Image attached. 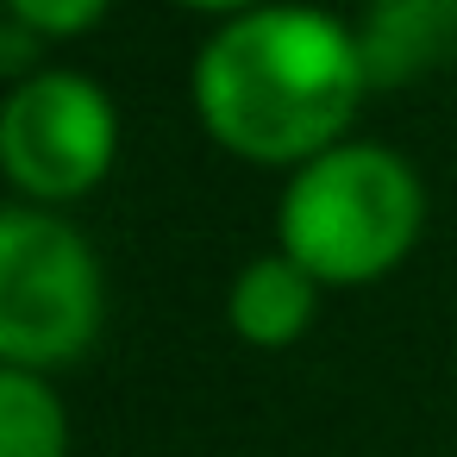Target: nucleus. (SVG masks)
I'll return each mask as SVG.
<instances>
[{
	"label": "nucleus",
	"mask_w": 457,
	"mask_h": 457,
	"mask_svg": "<svg viewBox=\"0 0 457 457\" xmlns=\"http://www.w3.org/2000/svg\"><path fill=\"white\" fill-rule=\"evenodd\" d=\"M195 113L245 163L301 170L345 145L351 113L370 95L357 26L270 0L257 13L226 20L195 57Z\"/></svg>",
	"instance_id": "f257e3e1"
},
{
	"label": "nucleus",
	"mask_w": 457,
	"mask_h": 457,
	"mask_svg": "<svg viewBox=\"0 0 457 457\" xmlns=\"http://www.w3.org/2000/svg\"><path fill=\"white\" fill-rule=\"evenodd\" d=\"M426 226V188L388 145H332L301 163L276 207V245L320 288L388 276Z\"/></svg>",
	"instance_id": "f03ea898"
},
{
	"label": "nucleus",
	"mask_w": 457,
	"mask_h": 457,
	"mask_svg": "<svg viewBox=\"0 0 457 457\" xmlns=\"http://www.w3.org/2000/svg\"><path fill=\"white\" fill-rule=\"evenodd\" d=\"M101 332V263L51 207L13 201L0 213V370L51 376Z\"/></svg>",
	"instance_id": "7ed1b4c3"
},
{
	"label": "nucleus",
	"mask_w": 457,
	"mask_h": 457,
	"mask_svg": "<svg viewBox=\"0 0 457 457\" xmlns=\"http://www.w3.org/2000/svg\"><path fill=\"white\" fill-rule=\"evenodd\" d=\"M120 157V113L113 95L82 70H38L32 82H13L0 107V170L32 207L82 201L107 182Z\"/></svg>",
	"instance_id": "20e7f679"
},
{
	"label": "nucleus",
	"mask_w": 457,
	"mask_h": 457,
	"mask_svg": "<svg viewBox=\"0 0 457 457\" xmlns=\"http://www.w3.org/2000/svg\"><path fill=\"white\" fill-rule=\"evenodd\" d=\"M357 51L370 88L432 76L457 57V0H363Z\"/></svg>",
	"instance_id": "39448f33"
},
{
	"label": "nucleus",
	"mask_w": 457,
	"mask_h": 457,
	"mask_svg": "<svg viewBox=\"0 0 457 457\" xmlns=\"http://www.w3.org/2000/svg\"><path fill=\"white\" fill-rule=\"evenodd\" d=\"M313 313H320V282H313L295 257H282V251L251 257V263L232 276V288H226V320H232V332H238L245 345H257V351L295 345V338L313 326Z\"/></svg>",
	"instance_id": "423d86ee"
},
{
	"label": "nucleus",
	"mask_w": 457,
	"mask_h": 457,
	"mask_svg": "<svg viewBox=\"0 0 457 457\" xmlns=\"http://www.w3.org/2000/svg\"><path fill=\"white\" fill-rule=\"evenodd\" d=\"M0 457H70V413L32 370H0Z\"/></svg>",
	"instance_id": "0eeeda50"
},
{
	"label": "nucleus",
	"mask_w": 457,
	"mask_h": 457,
	"mask_svg": "<svg viewBox=\"0 0 457 457\" xmlns=\"http://www.w3.org/2000/svg\"><path fill=\"white\" fill-rule=\"evenodd\" d=\"M107 7H113V0H7L13 26H26L38 38H76V32L101 26Z\"/></svg>",
	"instance_id": "6e6552de"
},
{
	"label": "nucleus",
	"mask_w": 457,
	"mask_h": 457,
	"mask_svg": "<svg viewBox=\"0 0 457 457\" xmlns=\"http://www.w3.org/2000/svg\"><path fill=\"white\" fill-rule=\"evenodd\" d=\"M32 38L38 32H26V26H7V32H0V70H7L13 82H32Z\"/></svg>",
	"instance_id": "1a4fd4ad"
},
{
	"label": "nucleus",
	"mask_w": 457,
	"mask_h": 457,
	"mask_svg": "<svg viewBox=\"0 0 457 457\" xmlns=\"http://www.w3.org/2000/svg\"><path fill=\"white\" fill-rule=\"evenodd\" d=\"M176 7H188V13H226V20H238V13H257V7H270V0H176Z\"/></svg>",
	"instance_id": "9d476101"
}]
</instances>
